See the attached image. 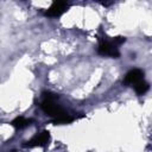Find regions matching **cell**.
<instances>
[{
    "label": "cell",
    "instance_id": "3957f363",
    "mask_svg": "<svg viewBox=\"0 0 152 152\" xmlns=\"http://www.w3.org/2000/svg\"><path fill=\"white\" fill-rule=\"evenodd\" d=\"M69 7V4H66L65 1H56L53 2L45 12V15L55 18V17H59L61 14H63Z\"/></svg>",
    "mask_w": 152,
    "mask_h": 152
},
{
    "label": "cell",
    "instance_id": "277c9868",
    "mask_svg": "<svg viewBox=\"0 0 152 152\" xmlns=\"http://www.w3.org/2000/svg\"><path fill=\"white\" fill-rule=\"evenodd\" d=\"M142 78H144V71L141 69H132L126 74L125 78H124V84L134 86L135 83H138Z\"/></svg>",
    "mask_w": 152,
    "mask_h": 152
},
{
    "label": "cell",
    "instance_id": "7a4b0ae2",
    "mask_svg": "<svg viewBox=\"0 0 152 152\" xmlns=\"http://www.w3.org/2000/svg\"><path fill=\"white\" fill-rule=\"evenodd\" d=\"M97 52L102 56H109L113 58H118L120 56L118 46L112 40H101V43L97 48Z\"/></svg>",
    "mask_w": 152,
    "mask_h": 152
},
{
    "label": "cell",
    "instance_id": "5b68a950",
    "mask_svg": "<svg viewBox=\"0 0 152 152\" xmlns=\"http://www.w3.org/2000/svg\"><path fill=\"white\" fill-rule=\"evenodd\" d=\"M50 140V133L48 131H43L42 133L34 135L30 141H27V144H25V146H30V147H34V146H45Z\"/></svg>",
    "mask_w": 152,
    "mask_h": 152
},
{
    "label": "cell",
    "instance_id": "6da1fadb",
    "mask_svg": "<svg viewBox=\"0 0 152 152\" xmlns=\"http://www.w3.org/2000/svg\"><path fill=\"white\" fill-rule=\"evenodd\" d=\"M42 95H43V101L40 103V107L46 115L53 118L55 120V119H58L68 114L59 104L56 103V100L58 99L57 94L51 93V91H44Z\"/></svg>",
    "mask_w": 152,
    "mask_h": 152
},
{
    "label": "cell",
    "instance_id": "8992f818",
    "mask_svg": "<svg viewBox=\"0 0 152 152\" xmlns=\"http://www.w3.org/2000/svg\"><path fill=\"white\" fill-rule=\"evenodd\" d=\"M134 90H135V93L137 94H139V95H144L147 90H148V88H150V86H148V83L142 78L141 81H139L138 83H135L134 86Z\"/></svg>",
    "mask_w": 152,
    "mask_h": 152
},
{
    "label": "cell",
    "instance_id": "ba28073f",
    "mask_svg": "<svg viewBox=\"0 0 152 152\" xmlns=\"http://www.w3.org/2000/svg\"><path fill=\"white\" fill-rule=\"evenodd\" d=\"M72 121V118L69 115V114H66V115H64V116H61V118H58V119H55L53 120V124H69V122H71Z\"/></svg>",
    "mask_w": 152,
    "mask_h": 152
},
{
    "label": "cell",
    "instance_id": "52a82bcc",
    "mask_svg": "<svg viewBox=\"0 0 152 152\" xmlns=\"http://www.w3.org/2000/svg\"><path fill=\"white\" fill-rule=\"evenodd\" d=\"M31 119H26V118H23V116H18L15 118L13 121H12V125L15 127V128H24L26 126H28L31 124Z\"/></svg>",
    "mask_w": 152,
    "mask_h": 152
}]
</instances>
